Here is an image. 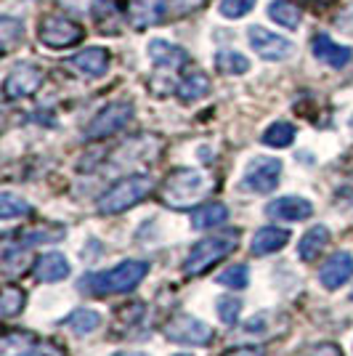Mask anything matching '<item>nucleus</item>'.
Returning a JSON list of instances; mask_svg holds the SVG:
<instances>
[{"label":"nucleus","instance_id":"nucleus-30","mask_svg":"<svg viewBox=\"0 0 353 356\" xmlns=\"http://www.w3.org/2000/svg\"><path fill=\"white\" fill-rule=\"evenodd\" d=\"M218 284L231 287V290H245L250 284V268L245 264H234V266H229L226 271L218 274Z\"/></svg>","mask_w":353,"mask_h":356},{"label":"nucleus","instance_id":"nucleus-12","mask_svg":"<svg viewBox=\"0 0 353 356\" xmlns=\"http://www.w3.org/2000/svg\"><path fill=\"white\" fill-rule=\"evenodd\" d=\"M167 11V0H128V19L136 30L160 24Z\"/></svg>","mask_w":353,"mask_h":356},{"label":"nucleus","instance_id":"nucleus-33","mask_svg":"<svg viewBox=\"0 0 353 356\" xmlns=\"http://www.w3.org/2000/svg\"><path fill=\"white\" fill-rule=\"evenodd\" d=\"M255 8V0H221V14L226 19H239Z\"/></svg>","mask_w":353,"mask_h":356},{"label":"nucleus","instance_id":"nucleus-18","mask_svg":"<svg viewBox=\"0 0 353 356\" xmlns=\"http://www.w3.org/2000/svg\"><path fill=\"white\" fill-rule=\"evenodd\" d=\"M327 245H329V229L327 226H311L297 242V255H300V261L311 264V261H316L322 255Z\"/></svg>","mask_w":353,"mask_h":356},{"label":"nucleus","instance_id":"nucleus-27","mask_svg":"<svg viewBox=\"0 0 353 356\" xmlns=\"http://www.w3.org/2000/svg\"><path fill=\"white\" fill-rule=\"evenodd\" d=\"M22 38H24V24L11 19V16H3V19H0V43H3V54L14 51V45L22 43Z\"/></svg>","mask_w":353,"mask_h":356},{"label":"nucleus","instance_id":"nucleus-5","mask_svg":"<svg viewBox=\"0 0 353 356\" xmlns=\"http://www.w3.org/2000/svg\"><path fill=\"white\" fill-rule=\"evenodd\" d=\"M43 80H45V72L38 64L22 61V64H16L14 70L6 74V80H3V96L8 102L27 99L32 93H38V88L43 86Z\"/></svg>","mask_w":353,"mask_h":356},{"label":"nucleus","instance_id":"nucleus-34","mask_svg":"<svg viewBox=\"0 0 353 356\" xmlns=\"http://www.w3.org/2000/svg\"><path fill=\"white\" fill-rule=\"evenodd\" d=\"M27 261V252H22V248H16V250H6L3 252V271L11 277V274H19V271H24V264Z\"/></svg>","mask_w":353,"mask_h":356},{"label":"nucleus","instance_id":"nucleus-28","mask_svg":"<svg viewBox=\"0 0 353 356\" xmlns=\"http://www.w3.org/2000/svg\"><path fill=\"white\" fill-rule=\"evenodd\" d=\"M30 213V202L27 200H22V197H16L14 192H3L0 194V218L3 221H11V218H22V216H27Z\"/></svg>","mask_w":353,"mask_h":356},{"label":"nucleus","instance_id":"nucleus-40","mask_svg":"<svg viewBox=\"0 0 353 356\" xmlns=\"http://www.w3.org/2000/svg\"><path fill=\"white\" fill-rule=\"evenodd\" d=\"M115 356H149V354H144V351H120Z\"/></svg>","mask_w":353,"mask_h":356},{"label":"nucleus","instance_id":"nucleus-9","mask_svg":"<svg viewBox=\"0 0 353 356\" xmlns=\"http://www.w3.org/2000/svg\"><path fill=\"white\" fill-rule=\"evenodd\" d=\"M165 335L173 343H183V346H207L213 341V327H207L192 314H178L165 325Z\"/></svg>","mask_w":353,"mask_h":356},{"label":"nucleus","instance_id":"nucleus-7","mask_svg":"<svg viewBox=\"0 0 353 356\" xmlns=\"http://www.w3.org/2000/svg\"><path fill=\"white\" fill-rule=\"evenodd\" d=\"M38 38L48 48H69L85 38V30L67 16H45L38 27Z\"/></svg>","mask_w":353,"mask_h":356},{"label":"nucleus","instance_id":"nucleus-39","mask_svg":"<svg viewBox=\"0 0 353 356\" xmlns=\"http://www.w3.org/2000/svg\"><path fill=\"white\" fill-rule=\"evenodd\" d=\"M32 356H61V354L56 351V348H54V346H38Z\"/></svg>","mask_w":353,"mask_h":356},{"label":"nucleus","instance_id":"nucleus-21","mask_svg":"<svg viewBox=\"0 0 353 356\" xmlns=\"http://www.w3.org/2000/svg\"><path fill=\"white\" fill-rule=\"evenodd\" d=\"M223 221H229V208L221 205V202H207V205H202V208H197L192 213V226L197 232L221 226Z\"/></svg>","mask_w":353,"mask_h":356},{"label":"nucleus","instance_id":"nucleus-36","mask_svg":"<svg viewBox=\"0 0 353 356\" xmlns=\"http://www.w3.org/2000/svg\"><path fill=\"white\" fill-rule=\"evenodd\" d=\"M117 11V0H93V14L96 19L104 24V19H109V16Z\"/></svg>","mask_w":353,"mask_h":356},{"label":"nucleus","instance_id":"nucleus-23","mask_svg":"<svg viewBox=\"0 0 353 356\" xmlns=\"http://www.w3.org/2000/svg\"><path fill=\"white\" fill-rule=\"evenodd\" d=\"M35 348L38 346L30 332H8L0 341V356H32Z\"/></svg>","mask_w":353,"mask_h":356},{"label":"nucleus","instance_id":"nucleus-15","mask_svg":"<svg viewBox=\"0 0 353 356\" xmlns=\"http://www.w3.org/2000/svg\"><path fill=\"white\" fill-rule=\"evenodd\" d=\"M311 51H313V56L322 61V64H329L332 70H340V67H345L348 61H351L353 51L348 45H340L335 43L329 35H316L313 38V43H311Z\"/></svg>","mask_w":353,"mask_h":356},{"label":"nucleus","instance_id":"nucleus-41","mask_svg":"<svg viewBox=\"0 0 353 356\" xmlns=\"http://www.w3.org/2000/svg\"><path fill=\"white\" fill-rule=\"evenodd\" d=\"M309 3H316V6H329L332 0H309Z\"/></svg>","mask_w":353,"mask_h":356},{"label":"nucleus","instance_id":"nucleus-35","mask_svg":"<svg viewBox=\"0 0 353 356\" xmlns=\"http://www.w3.org/2000/svg\"><path fill=\"white\" fill-rule=\"evenodd\" d=\"M59 237H64V229H54V232H45V229H35V232H27L24 234V245H35V242H56Z\"/></svg>","mask_w":353,"mask_h":356},{"label":"nucleus","instance_id":"nucleus-3","mask_svg":"<svg viewBox=\"0 0 353 356\" xmlns=\"http://www.w3.org/2000/svg\"><path fill=\"white\" fill-rule=\"evenodd\" d=\"M236 239H239V232H223V234H213V237L207 239H199L189 250V255H186L183 274H189V277L205 274L213 264H218L221 258H226L229 252L234 250Z\"/></svg>","mask_w":353,"mask_h":356},{"label":"nucleus","instance_id":"nucleus-16","mask_svg":"<svg viewBox=\"0 0 353 356\" xmlns=\"http://www.w3.org/2000/svg\"><path fill=\"white\" fill-rule=\"evenodd\" d=\"M69 64H72V70H77L85 77H101L109 70V51L106 48H85V51L74 54Z\"/></svg>","mask_w":353,"mask_h":356},{"label":"nucleus","instance_id":"nucleus-6","mask_svg":"<svg viewBox=\"0 0 353 356\" xmlns=\"http://www.w3.org/2000/svg\"><path fill=\"white\" fill-rule=\"evenodd\" d=\"M131 120H133L131 102H115V104L104 106L101 112L90 120L88 128H85V138L99 141V138H106V136H115L117 131H122Z\"/></svg>","mask_w":353,"mask_h":356},{"label":"nucleus","instance_id":"nucleus-26","mask_svg":"<svg viewBox=\"0 0 353 356\" xmlns=\"http://www.w3.org/2000/svg\"><path fill=\"white\" fill-rule=\"evenodd\" d=\"M293 141H295V128L290 125V122H271L263 134L265 147L284 149V147H290Z\"/></svg>","mask_w":353,"mask_h":356},{"label":"nucleus","instance_id":"nucleus-44","mask_svg":"<svg viewBox=\"0 0 353 356\" xmlns=\"http://www.w3.org/2000/svg\"><path fill=\"white\" fill-rule=\"evenodd\" d=\"M351 300H353V293H351Z\"/></svg>","mask_w":353,"mask_h":356},{"label":"nucleus","instance_id":"nucleus-17","mask_svg":"<svg viewBox=\"0 0 353 356\" xmlns=\"http://www.w3.org/2000/svg\"><path fill=\"white\" fill-rule=\"evenodd\" d=\"M69 261L61 255V252H45L35 261V277L40 282H59L69 277Z\"/></svg>","mask_w":353,"mask_h":356},{"label":"nucleus","instance_id":"nucleus-13","mask_svg":"<svg viewBox=\"0 0 353 356\" xmlns=\"http://www.w3.org/2000/svg\"><path fill=\"white\" fill-rule=\"evenodd\" d=\"M353 277V255L345 250L335 252L319 271V280L327 290H338L340 284H345Z\"/></svg>","mask_w":353,"mask_h":356},{"label":"nucleus","instance_id":"nucleus-11","mask_svg":"<svg viewBox=\"0 0 353 356\" xmlns=\"http://www.w3.org/2000/svg\"><path fill=\"white\" fill-rule=\"evenodd\" d=\"M311 213H313V205L306 197H279L265 205V216L277 221H306Z\"/></svg>","mask_w":353,"mask_h":356},{"label":"nucleus","instance_id":"nucleus-19","mask_svg":"<svg viewBox=\"0 0 353 356\" xmlns=\"http://www.w3.org/2000/svg\"><path fill=\"white\" fill-rule=\"evenodd\" d=\"M287 242H290V232L277 229V226H265L261 232H255L250 250H252V255H271V252L281 250Z\"/></svg>","mask_w":353,"mask_h":356},{"label":"nucleus","instance_id":"nucleus-4","mask_svg":"<svg viewBox=\"0 0 353 356\" xmlns=\"http://www.w3.org/2000/svg\"><path fill=\"white\" fill-rule=\"evenodd\" d=\"M207 186H210V181L205 173L192 170V168H181L173 176H167L165 186H162V200L173 208H186L207 192Z\"/></svg>","mask_w":353,"mask_h":356},{"label":"nucleus","instance_id":"nucleus-29","mask_svg":"<svg viewBox=\"0 0 353 356\" xmlns=\"http://www.w3.org/2000/svg\"><path fill=\"white\" fill-rule=\"evenodd\" d=\"M215 67L223 74H245L250 70V61L245 59L242 54H236V51H221L215 56Z\"/></svg>","mask_w":353,"mask_h":356},{"label":"nucleus","instance_id":"nucleus-20","mask_svg":"<svg viewBox=\"0 0 353 356\" xmlns=\"http://www.w3.org/2000/svg\"><path fill=\"white\" fill-rule=\"evenodd\" d=\"M178 99L181 102H199L202 96H207L210 93V80H207L205 72H199V70H194V72H186L181 80H178Z\"/></svg>","mask_w":353,"mask_h":356},{"label":"nucleus","instance_id":"nucleus-32","mask_svg":"<svg viewBox=\"0 0 353 356\" xmlns=\"http://www.w3.org/2000/svg\"><path fill=\"white\" fill-rule=\"evenodd\" d=\"M239 314H242V300H236L231 296L218 298V316H221L226 325H236Z\"/></svg>","mask_w":353,"mask_h":356},{"label":"nucleus","instance_id":"nucleus-37","mask_svg":"<svg viewBox=\"0 0 353 356\" xmlns=\"http://www.w3.org/2000/svg\"><path fill=\"white\" fill-rule=\"evenodd\" d=\"M313 356H343L335 343H319V346H313Z\"/></svg>","mask_w":353,"mask_h":356},{"label":"nucleus","instance_id":"nucleus-24","mask_svg":"<svg viewBox=\"0 0 353 356\" xmlns=\"http://www.w3.org/2000/svg\"><path fill=\"white\" fill-rule=\"evenodd\" d=\"M67 327H72L74 335H90L101 327V314L93 309H77L67 316Z\"/></svg>","mask_w":353,"mask_h":356},{"label":"nucleus","instance_id":"nucleus-8","mask_svg":"<svg viewBox=\"0 0 353 356\" xmlns=\"http://www.w3.org/2000/svg\"><path fill=\"white\" fill-rule=\"evenodd\" d=\"M281 178V160L277 157H255L247 163V170L242 176V186L247 192L255 194H268L277 189Z\"/></svg>","mask_w":353,"mask_h":356},{"label":"nucleus","instance_id":"nucleus-25","mask_svg":"<svg viewBox=\"0 0 353 356\" xmlns=\"http://www.w3.org/2000/svg\"><path fill=\"white\" fill-rule=\"evenodd\" d=\"M24 303H27L24 290H19L14 284H6L3 298H0V314H3V319H11L16 314H22L24 312Z\"/></svg>","mask_w":353,"mask_h":356},{"label":"nucleus","instance_id":"nucleus-14","mask_svg":"<svg viewBox=\"0 0 353 356\" xmlns=\"http://www.w3.org/2000/svg\"><path fill=\"white\" fill-rule=\"evenodd\" d=\"M147 54H149V59L157 64V70H170V72H176V70L189 64V54H186L183 48H178V45L167 43V40H151V43L147 45Z\"/></svg>","mask_w":353,"mask_h":356},{"label":"nucleus","instance_id":"nucleus-1","mask_svg":"<svg viewBox=\"0 0 353 356\" xmlns=\"http://www.w3.org/2000/svg\"><path fill=\"white\" fill-rule=\"evenodd\" d=\"M151 189H154V181L149 176H144V173L122 178L112 189H106V192L101 194V200H99V213H104V216L125 213V210L136 208L141 200H147Z\"/></svg>","mask_w":353,"mask_h":356},{"label":"nucleus","instance_id":"nucleus-10","mask_svg":"<svg viewBox=\"0 0 353 356\" xmlns=\"http://www.w3.org/2000/svg\"><path fill=\"white\" fill-rule=\"evenodd\" d=\"M247 38H250V48L265 61H281L287 59V56H293L295 45L287 40V38H281L277 32L265 30L261 24H252L247 27Z\"/></svg>","mask_w":353,"mask_h":356},{"label":"nucleus","instance_id":"nucleus-42","mask_svg":"<svg viewBox=\"0 0 353 356\" xmlns=\"http://www.w3.org/2000/svg\"><path fill=\"white\" fill-rule=\"evenodd\" d=\"M176 356H192V354H176Z\"/></svg>","mask_w":353,"mask_h":356},{"label":"nucleus","instance_id":"nucleus-31","mask_svg":"<svg viewBox=\"0 0 353 356\" xmlns=\"http://www.w3.org/2000/svg\"><path fill=\"white\" fill-rule=\"evenodd\" d=\"M274 319H277V314H258V316H252V319L245 322L242 332L250 335V338H271L277 330H274V327H265V325L274 322Z\"/></svg>","mask_w":353,"mask_h":356},{"label":"nucleus","instance_id":"nucleus-2","mask_svg":"<svg viewBox=\"0 0 353 356\" xmlns=\"http://www.w3.org/2000/svg\"><path fill=\"white\" fill-rule=\"evenodd\" d=\"M147 274L149 264L144 261H122L109 271L93 274L88 280V287L96 296H120V293H131L136 284L144 282Z\"/></svg>","mask_w":353,"mask_h":356},{"label":"nucleus","instance_id":"nucleus-22","mask_svg":"<svg viewBox=\"0 0 353 356\" xmlns=\"http://www.w3.org/2000/svg\"><path fill=\"white\" fill-rule=\"evenodd\" d=\"M268 16L281 24L284 30H297L300 27V19H303V11L295 6L293 0H274L268 6Z\"/></svg>","mask_w":353,"mask_h":356},{"label":"nucleus","instance_id":"nucleus-38","mask_svg":"<svg viewBox=\"0 0 353 356\" xmlns=\"http://www.w3.org/2000/svg\"><path fill=\"white\" fill-rule=\"evenodd\" d=\"M226 356H263L261 348H236V351H229Z\"/></svg>","mask_w":353,"mask_h":356},{"label":"nucleus","instance_id":"nucleus-43","mask_svg":"<svg viewBox=\"0 0 353 356\" xmlns=\"http://www.w3.org/2000/svg\"><path fill=\"white\" fill-rule=\"evenodd\" d=\"M351 128H353V115H351Z\"/></svg>","mask_w":353,"mask_h":356}]
</instances>
